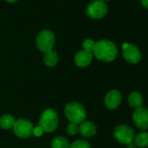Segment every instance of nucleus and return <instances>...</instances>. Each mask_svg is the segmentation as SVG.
Segmentation results:
<instances>
[{
	"label": "nucleus",
	"instance_id": "f257e3e1",
	"mask_svg": "<svg viewBox=\"0 0 148 148\" xmlns=\"http://www.w3.org/2000/svg\"><path fill=\"white\" fill-rule=\"evenodd\" d=\"M92 53L96 58L100 61L112 62L117 58L119 51L113 42L107 39H102L95 43Z\"/></svg>",
	"mask_w": 148,
	"mask_h": 148
},
{
	"label": "nucleus",
	"instance_id": "f03ea898",
	"mask_svg": "<svg viewBox=\"0 0 148 148\" xmlns=\"http://www.w3.org/2000/svg\"><path fill=\"white\" fill-rule=\"evenodd\" d=\"M64 113L70 123H74L77 125L84 122L86 118V109L78 102L68 103L64 107Z\"/></svg>",
	"mask_w": 148,
	"mask_h": 148
},
{
	"label": "nucleus",
	"instance_id": "7ed1b4c3",
	"mask_svg": "<svg viewBox=\"0 0 148 148\" xmlns=\"http://www.w3.org/2000/svg\"><path fill=\"white\" fill-rule=\"evenodd\" d=\"M58 125V114L53 109L44 111L39 119V126L45 132H54Z\"/></svg>",
	"mask_w": 148,
	"mask_h": 148
},
{
	"label": "nucleus",
	"instance_id": "20e7f679",
	"mask_svg": "<svg viewBox=\"0 0 148 148\" xmlns=\"http://www.w3.org/2000/svg\"><path fill=\"white\" fill-rule=\"evenodd\" d=\"M55 45V36L50 30L41 31L36 38V45L40 51H51Z\"/></svg>",
	"mask_w": 148,
	"mask_h": 148
},
{
	"label": "nucleus",
	"instance_id": "39448f33",
	"mask_svg": "<svg viewBox=\"0 0 148 148\" xmlns=\"http://www.w3.org/2000/svg\"><path fill=\"white\" fill-rule=\"evenodd\" d=\"M114 138L121 144L129 145L133 142L135 133L133 129L127 125H119L116 126L113 132Z\"/></svg>",
	"mask_w": 148,
	"mask_h": 148
},
{
	"label": "nucleus",
	"instance_id": "423d86ee",
	"mask_svg": "<svg viewBox=\"0 0 148 148\" xmlns=\"http://www.w3.org/2000/svg\"><path fill=\"white\" fill-rule=\"evenodd\" d=\"M108 12L107 5L101 0L92 1L86 7V14L92 19H100L104 18Z\"/></svg>",
	"mask_w": 148,
	"mask_h": 148
},
{
	"label": "nucleus",
	"instance_id": "0eeeda50",
	"mask_svg": "<svg viewBox=\"0 0 148 148\" xmlns=\"http://www.w3.org/2000/svg\"><path fill=\"white\" fill-rule=\"evenodd\" d=\"M33 128L32 123L25 119H19L16 120L13 125L14 133L21 138H27L31 137L32 135Z\"/></svg>",
	"mask_w": 148,
	"mask_h": 148
},
{
	"label": "nucleus",
	"instance_id": "6e6552de",
	"mask_svg": "<svg viewBox=\"0 0 148 148\" xmlns=\"http://www.w3.org/2000/svg\"><path fill=\"white\" fill-rule=\"evenodd\" d=\"M122 52L124 58L129 64H135L141 59V52L139 49L134 45L124 43L122 45Z\"/></svg>",
	"mask_w": 148,
	"mask_h": 148
},
{
	"label": "nucleus",
	"instance_id": "1a4fd4ad",
	"mask_svg": "<svg viewBox=\"0 0 148 148\" xmlns=\"http://www.w3.org/2000/svg\"><path fill=\"white\" fill-rule=\"evenodd\" d=\"M132 119L135 125L140 130L148 129V109L143 106L135 109L132 114Z\"/></svg>",
	"mask_w": 148,
	"mask_h": 148
},
{
	"label": "nucleus",
	"instance_id": "9d476101",
	"mask_svg": "<svg viewBox=\"0 0 148 148\" xmlns=\"http://www.w3.org/2000/svg\"><path fill=\"white\" fill-rule=\"evenodd\" d=\"M121 101L122 95L117 90H112L108 92L105 98V105L110 110L116 109L121 104Z\"/></svg>",
	"mask_w": 148,
	"mask_h": 148
},
{
	"label": "nucleus",
	"instance_id": "9b49d317",
	"mask_svg": "<svg viewBox=\"0 0 148 148\" xmlns=\"http://www.w3.org/2000/svg\"><path fill=\"white\" fill-rule=\"evenodd\" d=\"M92 53L86 51L85 50H82L80 51H79L76 56H75V64L79 66V67H86L87 65H89L92 61Z\"/></svg>",
	"mask_w": 148,
	"mask_h": 148
},
{
	"label": "nucleus",
	"instance_id": "f8f14e48",
	"mask_svg": "<svg viewBox=\"0 0 148 148\" xmlns=\"http://www.w3.org/2000/svg\"><path fill=\"white\" fill-rule=\"evenodd\" d=\"M79 132L86 138H91L97 132V127L95 124L91 121H84L79 125Z\"/></svg>",
	"mask_w": 148,
	"mask_h": 148
},
{
	"label": "nucleus",
	"instance_id": "ddd939ff",
	"mask_svg": "<svg viewBox=\"0 0 148 148\" xmlns=\"http://www.w3.org/2000/svg\"><path fill=\"white\" fill-rule=\"evenodd\" d=\"M143 103H144V99H143L142 95L139 92H133L128 96V104H129V106L135 108V109L141 107L143 106Z\"/></svg>",
	"mask_w": 148,
	"mask_h": 148
},
{
	"label": "nucleus",
	"instance_id": "4468645a",
	"mask_svg": "<svg viewBox=\"0 0 148 148\" xmlns=\"http://www.w3.org/2000/svg\"><path fill=\"white\" fill-rule=\"evenodd\" d=\"M133 143L137 147L144 148L148 146V132H141L134 137Z\"/></svg>",
	"mask_w": 148,
	"mask_h": 148
},
{
	"label": "nucleus",
	"instance_id": "2eb2a0df",
	"mask_svg": "<svg viewBox=\"0 0 148 148\" xmlns=\"http://www.w3.org/2000/svg\"><path fill=\"white\" fill-rule=\"evenodd\" d=\"M58 61V57L56 51H49L45 52V56H44V62L47 66L52 67L55 66L57 64Z\"/></svg>",
	"mask_w": 148,
	"mask_h": 148
},
{
	"label": "nucleus",
	"instance_id": "dca6fc26",
	"mask_svg": "<svg viewBox=\"0 0 148 148\" xmlns=\"http://www.w3.org/2000/svg\"><path fill=\"white\" fill-rule=\"evenodd\" d=\"M14 124H15V119L12 115L5 114L0 117V126L4 129L13 128Z\"/></svg>",
	"mask_w": 148,
	"mask_h": 148
},
{
	"label": "nucleus",
	"instance_id": "f3484780",
	"mask_svg": "<svg viewBox=\"0 0 148 148\" xmlns=\"http://www.w3.org/2000/svg\"><path fill=\"white\" fill-rule=\"evenodd\" d=\"M51 147L52 148H70V143L65 138L58 136L52 139Z\"/></svg>",
	"mask_w": 148,
	"mask_h": 148
},
{
	"label": "nucleus",
	"instance_id": "a211bd4d",
	"mask_svg": "<svg viewBox=\"0 0 148 148\" xmlns=\"http://www.w3.org/2000/svg\"><path fill=\"white\" fill-rule=\"evenodd\" d=\"M70 148H91L90 144L86 140H77L70 145Z\"/></svg>",
	"mask_w": 148,
	"mask_h": 148
},
{
	"label": "nucleus",
	"instance_id": "6ab92c4d",
	"mask_svg": "<svg viewBox=\"0 0 148 148\" xmlns=\"http://www.w3.org/2000/svg\"><path fill=\"white\" fill-rule=\"evenodd\" d=\"M94 46H95V42L92 39H86L83 42V48L86 51L92 52Z\"/></svg>",
	"mask_w": 148,
	"mask_h": 148
},
{
	"label": "nucleus",
	"instance_id": "aec40b11",
	"mask_svg": "<svg viewBox=\"0 0 148 148\" xmlns=\"http://www.w3.org/2000/svg\"><path fill=\"white\" fill-rule=\"evenodd\" d=\"M79 132V125L74 123H70L67 126V132L70 135H75Z\"/></svg>",
	"mask_w": 148,
	"mask_h": 148
},
{
	"label": "nucleus",
	"instance_id": "412c9836",
	"mask_svg": "<svg viewBox=\"0 0 148 148\" xmlns=\"http://www.w3.org/2000/svg\"><path fill=\"white\" fill-rule=\"evenodd\" d=\"M45 132H44V130L38 125V126H37V127H35V128H33V132H32V134L34 135V136H36V137H40V136H42L43 135V133H44Z\"/></svg>",
	"mask_w": 148,
	"mask_h": 148
},
{
	"label": "nucleus",
	"instance_id": "4be33fe9",
	"mask_svg": "<svg viewBox=\"0 0 148 148\" xmlns=\"http://www.w3.org/2000/svg\"><path fill=\"white\" fill-rule=\"evenodd\" d=\"M141 4L143 5L144 7L148 9V0H141Z\"/></svg>",
	"mask_w": 148,
	"mask_h": 148
},
{
	"label": "nucleus",
	"instance_id": "5701e85b",
	"mask_svg": "<svg viewBox=\"0 0 148 148\" xmlns=\"http://www.w3.org/2000/svg\"><path fill=\"white\" fill-rule=\"evenodd\" d=\"M126 148H137V146H136V145H135V144L132 142V143H131V144L127 145H126Z\"/></svg>",
	"mask_w": 148,
	"mask_h": 148
},
{
	"label": "nucleus",
	"instance_id": "b1692460",
	"mask_svg": "<svg viewBox=\"0 0 148 148\" xmlns=\"http://www.w3.org/2000/svg\"><path fill=\"white\" fill-rule=\"evenodd\" d=\"M6 2H8V3H15V2H17L18 0H5Z\"/></svg>",
	"mask_w": 148,
	"mask_h": 148
},
{
	"label": "nucleus",
	"instance_id": "393cba45",
	"mask_svg": "<svg viewBox=\"0 0 148 148\" xmlns=\"http://www.w3.org/2000/svg\"><path fill=\"white\" fill-rule=\"evenodd\" d=\"M101 1H103V2H105V3H106V1H109V0H101Z\"/></svg>",
	"mask_w": 148,
	"mask_h": 148
}]
</instances>
